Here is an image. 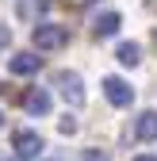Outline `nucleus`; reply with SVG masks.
Listing matches in <instances>:
<instances>
[{
    "label": "nucleus",
    "mask_w": 157,
    "mask_h": 161,
    "mask_svg": "<svg viewBox=\"0 0 157 161\" xmlns=\"http://www.w3.org/2000/svg\"><path fill=\"white\" fill-rule=\"evenodd\" d=\"M54 88L62 92L65 104H73V108H77V104H84V80L77 77L73 69H62V73H57V77H54Z\"/></svg>",
    "instance_id": "obj_1"
},
{
    "label": "nucleus",
    "mask_w": 157,
    "mask_h": 161,
    "mask_svg": "<svg viewBox=\"0 0 157 161\" xmlns=\"http://www.w3.org/2000/svg\"><path fill=\"white\" fill-rule=\"evenodd\" d=\"M35 46H38V50H62V46H65V27H57V23H38V27H35Z\"/></svg>",
    "instance_id": "obj_2"
},
{
    "label": "nucleus",
    "mask_w": 157,
    "mask_h": 161,
    "mask_svg": "<svg viewBox=\"0 0 157 161\" xmlns=\"http://www.w3.org/2000/svg\"><path fill=\"white\" fill-rule=\"evenodd\" d=\"M57 130H62V134H77V119H73V115H62V123H57Z\"/></svg>",
    "instance_id": "obj_10"
},
{
    "label": "nucleus",
    "mask_w": 157,
    "mask_h": 161,
    "mask_svg": "<svg viewBox=\"0 0 157 161\" xmlns=\"http://www.w3.org/2000/svg\"><path fill=\"white\" fill-rule=\"evenodd\" d=\"M107 153L104 150H81V161H104Z\"/></svg>",
    "instance_id": "obj_11"
},
{
    "label": "nucleus",
    "mask_w": 157,
    "mask_h": 161,
    "mask_svg": "<svg viewBox=\"0 0 157 161\" xmlns=\"http://www.w3.org/2000/svg\"><path fill=\"white\" fill-rule=\"evenodd\" d=\"M8 69L15 77H35L38 69H42V58H38V54H15L12 62H8Z\"/></svg>",
    "instance_id": "obj_5"
},
{
    "label": "nucleus",
    "mask_w": 157,
    "mask_h": 161,
    "mask_svg": "<svg viewBox=\"0 0 157 161\" xmlns=\"http://www.w3.org/2000/svg\"><path fill=\"white\" fill-rule=\"evenodd\" d=\"M81 4H96V0H81Z\"/></svg>",
    "instance_id": "obj_15"
},
{
    "label": "nucleus",
    "mask_w": 157,
    "mask_h": 161,
    "mask_svg": "<svg viewBox=\"0 0 157 161\" xmlns=\"http://www.w3.org/2000/svg\"><path fill=\"white\" fill-rule=\"evenodd\" d=\"M12 146H15V157L19 161H35L38 153H42V138H38L35 130H19L12 138Z\"/></svg>",
    "instance_id": "obj_3"
},
{
    "label": "nucleus",
    "mask_w": 157,
    "mask_h": 161,
    "mask_svg": "<svg viewBox=\"0 0 157 161\" xmlns=\"http://www.w3.org/2000/svg\"><path fill=\"white\" fill-rule=\"evenodd\" d=\"M134 138L138 142H153L157 138V111H142L134 119Z\"/></svg>",
    "instance_id": "obj_7"
},
{
    "label": "nucleus",
    "mask_w": 157,
    "mask_h": 161,
    "mask_svg": "<svg viewBox=\"0 0 157 161\" xmlns=\"http://www.w3.org/2000/svg\"><path fill=\"white\" fill-rule=\"evenodd\" d=\"M119 27H123V15H119V12H104V15H100V19L92 23L96 38H111V35L119 31Z\"/></svg>",
    "instance_id": "obj_8"
},
{
    "label": "nucleus",
    "mask_w": 157,
    "mask_h": 161,
    "mask_svg": "<svg viewBox=\"0 0 157 161\" xmlns=\"http://www.w3.org/2000/svg\"><path fill=\"white\" fill-rule=\"evenodd\" d=\"M23 111L27 115H46L50 111V88H31L23 96Z\"/></svg>",
    "instance_id": "obj_6"
},
{
    "label": "nucleus",
    "mask_w": 157,
    "mask_h": 161,
    "mask_svg": "<svg viewBox=\"0 0 157 161\" xmlns=\"http://www.w3.org/2000/svg\"><path fill=\"white\" fill-rule=\"evenodd\" d=\"M0 161H8V157H0Z\"/></svg>",
    "instance_id": "obj_16"
},
{
    "label": "nucleus",
    "mask_w": 157,
    "mask_h": 161,
    "mask_svg": "<svg viewBox=\"0 0 157 161\" xmlns=\"http://www.w3.org/2000/svg\"><path fill=\"white\" fill-rule=\"evenodd\" d=\"M115 58H119V65H127V69H134V65L142 62V50L134 46V42H123L119 50H115Z\"/></svg>",
    "instance_id": "obj_9"
},
{
    "label": "nucleus",
    "mask_w": 157,
    "mask_h": 161,
    "mask_svg": "<svg viewBox=\"0 0 157 161\" xmlns=\"http://www.w3.org/2000/svg\"><path fill=\"white\" fill-rule=\"evenodd\" d=\"M134 161H157V157H149V153H142V157H134Z\"/></svg>",
    "instance_id": "obj_13"
},
{
    "label": "nucleus",
    "mask_w": 157,
    "mask_h": 161,
    "mask_svg": "<svg viewBox=\"0 0 157 161\" xmlns=\"http://www.w3.org/2000/svg\"><path fill=\"white\" fill-rule=\"evenodd\" d=\"M104 88H107V104H115V108H130V104H134V88L127 85V80L107 77V80H104Z\"/></svg>",
    "instance_id": "obj_4"
},
{
    "label": "nucleus",
    "mask_w": 157,
    "mask_h": 161,
    "mask_svg": "<svg viewBox=\"0 0 157 161\" xmlns=\"http://www.w3.org/2000/svg\"><path fill=\"white\" fill-rule=\"evenodd\" d=\"M8 42H12V35H8V27H0V50H4Z\"/></svg>",
    "instance_id": "obj_12"
},
{
    "label": "nucleus",
    "mask_w": 157,
    "mask_h": 161,
    "mask_svg": "<svg viewBox=\"0 0 157 161\" xmlns=\"http://www.w3.org/2000/svg\"><path fill=\"white\" fill-rule=\"evenodd\" d=\"M0 130H4V111H0Z\"/></svg>",
    "instance_id": "obj_14"
}]
</instances>
